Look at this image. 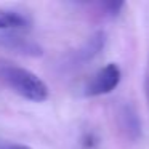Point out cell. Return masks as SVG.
Wrapping results in <instances>:
<instances>
[{
	"instance_id": "6da1fadb",
	"label": "cell",
	"mask_w": 149,
	"mask_h": 149,
	"mask_svg": "<svg viewBox=\"0 0 149 149\" xmlns=\"http://www.w3.org/2000/svg\"><path fill=\"white\" fill-rule=\"evenodd\" d=\"M0 79L19 96L26 98L34 103H42L48 98V87L47 84L31 72L29 69L18 68V66H2L0 68Z\"/></svg>"
},
{
	"instance_id": "7a4b0ae2",
	"label": "cell",
	"mask_w": 149,
	"mask_h": 149,
	"mask_svg": "<svg viewBox=\"0 0 149 149\" xmlns=\"http://www.w3.org/2000/svg\"><path fill=\"white\" fill-rule=\"evenodd\" d=\"M120 79H122L120 68L116 63H109L104 68H101L87 82V85L84 88V95L85 96H101V95H107L120 84Z\"/></svg>"
},
{
	"instance_id": "3957f363",
	"label": "cell",
	"mask_w": 149,
	"mask_h": 149,
	"mask_svg": "<svg viewBox=\"0 0 149 149\" xmlns=\"http://www.w3.org/2000/svg\"><path fill=\"white\" fill-rule=\"evenodd\" d=\"M0 47L26 56H40L42 48L29 39H23L16 32H0Z\"/></svg>"
},
{
	"instance_id": "277c9868",
	"label": "cell",
	"mask_w": 149,
	"mask_h": 149,
	"mask_svg": "<svg viewBox=\"0 0 149 149\" xmlns=\"http://www.w3.org/2000/svg\"><path fill=\"white\" fill-rule=\"evenodd\" d=\"M104 45H106V34L103 31H98L93 36H90L87 39V42L74 53L72 56V63L77 66H82L85 63L91 61L93 58H96L101 52H103Z\"/></svg>"
},
{
	"instance_id": "5b68a950",
	"label": "cell",
	"mask_w": 149,
	"mask_h": 149,
	"mask_svg": "<svg viewBox=\"0 0 149 149\" xmlns=\"http://www.w3.org/2000/svg\"><path fill=\"white\" fill-rule=\"evenodd\" d=\"M29 27V19L24 15L0 8V32H16Z\"/></svg>"
},
{
	"instance_id": "8992f818",
	"label": "cell",
	"mask_w": 149,
	"mask_h": 149,
	"mask_svg": "<svg viewBox=\"0 0 149 149\" xmlns=\"http://www.w3.org/2000/svg\"><path fill=\"white\" fill-rule=\"evenodd\" d=\"M119 119H120V127L122 130L130 136V138L136 139L139 135V120L136 112L132 109L130 106H123L119 112Z\"/></svg>"
},
{
	"instance_id": "52a82bcc",
	"label": "cell",
	"mask_w": 149,
	"mask_h": 149,
	"mask_svg": "<svg viewBox=\"0 0 149 149\" xmlns=\"http://www.w3.org/2000/svg\"><path fill=\"white\" fill-rule=\"evenodd\" d=\"M0 149H32V148L26 144H19V143H0Z\"/></svg>"
}]
</instances>
